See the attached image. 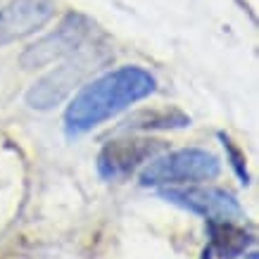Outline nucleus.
<instances>
[{
	"label": "nucleus",
	"mask_w": 259,
	"mask_h": 259,
	"mask_svg": "<svg viewBox=\"0 0 259 259\" xmlns=\"http://www.w3.org/2000/svg\"><path fill=\"white\" fill-rule=\"evenodd\" d=\"M157 81L143 67H119L81 88L64 112V128L69 136L86 134L98 124L107 121L134 102L155 93Z\"/></svg>",
	"instance_id": "f257e3e1"
},
{
	"label": "nucleus",
	"mask_w": 259,
	"mask_h": 259,
	"mask_svg": "<svg viewBox=\"0 0 259 259\" xmlns=\"http://www.w3.org/2000/svg\"><path fill=\"white\" fill-rule=\"evenodd\" d=\"M221 162L217 155L200 148L176 150L152 159L141 171V186H186L217 179Z\"/></svg>",
	"instance_id": "f03ea898"
},
{
	"label": "nucleus",
	"mask_w": 259,
	"mask_h": 259,
	"mask_svg": "<svg viewBox=\"0 0 259 259\" xmlns=\"http://www.w3.org/2000/svg\"><path fill=\"white\" fill-rule=\"evenodd\" d=\"M102 62H105V57L100 55L98 48L81 46L79 50L71 53V57L67 62L60 64L55 71L46 74L43 79H38L29 88V93H26L29 107H33V110H50V107L60 105Z\"/></svg>",
	"instance_id": "7ed1b4c3"
},
{
	"label": "nucleus",
	"mask_w": 259,
	"mask_h": 259,
	"mask_svg": "<svg viewBox=\"0 0 259 259\" xmlns=\"http://www.w3.org/2000/svg\"><path fill=\"white\" fill-rule=\"evenodd\" d=\"M88 33H91V22L83 15H67L62 22L57 24V29L43 36L40 40L31 43L19 57L24 69H40L48 67L64 55H71L74 50H79L86 43Z\"/></svg>",
	"instance_id": "20e7f679"
},
{
	"label": "nucleus",
	"mask_w": 259,
	"mask_h": 259,
	"mask_svg": "<svg viewBox=\"0 0 259 259\" xmlns=\"http://www.w3.org/2000/svg\"><path fill=\"white\" fill-rule=\"evenodd\" d=\"M162 197L207 221H236L243 217L236 195L221 188H169L162 190Z\"/></svg>",
	"instance_id": "39448f33"
},
{
	"label": "nucleus",
	"mask_w": 259,
	"mask_h": 259,
	"mask_svg": "<svg viewBox=\"0 0 259 259\" xmlns=\"http://www.w3.org/2000/svg\"><path fill=\"white\" fill-rule=\"evenodd\" d=\"M164 148L162 141H148V138H124L112 141L100 150L98 155V174L102 179L114 181L124 179L134 171L141 162H148Z\"/></svg>",
	"instance_id": "423d86ee"
},
{
	"label": "nucleus",
	"mask_w": 259,
	"mask_h": 259,
	"mask_svg": "<svg viewBox=\"0 0 259 259\" xmlns=\"http://www.w3.org/2000/svg\"><path fill=\"white\" fill-rule=\"evenodd\" d=\"M55 15L53 0H12L0 10V43L24 38L43 29Z\"/></svg>",
	"instance_id": "0eeeda50"
},
{
	"label": "nucleus",
	"mask_w": 259,
	"mask_h": 259,
	"mask_svg": "<svg viewBox=\"0 0 259 259\" xmlns=\"http://www.w3.org/2000/svg\"><path fill=\"white\" fill-rule=\"evenodd\" d=\"M207 231H209V238H212L209 250L217 252L221 259L240 257L254 243V238L245 228L236 226L233 221H207Z\"/></svg>",
	"instance_id": "6e6552de"
},
{
	"label": "nucleus",
	"mask_w": 259,
	"mask_h": 259,
	"mask_svg": "<svg viewBox=\"0 0 259 259\" xmlns=\"http://www.w3.org/2000/svg\"><path fill=\"white\" fill-rule=\"evenodd\" d=\"M188 124H190V117L183 114L181 110H143L126 119L124 128L152 131V128H183Z\"/></svg>",
	"instance_id": "1a4fd4ad"
},
{
	"label": "nucleus",
	"mask_w": 259,
	"mask_h": 259,
	"mask_svg": "<svg viewBox=\"0 0 259 259\" xmlns=\"http://www.w3.org/2000/svg\"><path fill=\"white\" fill-rule=\"evenodd\" d=\"M219 138H221V143H224V148H226V155H228V159H231V166L236 169V174L240 176V181L247 186V183H250V176H247V169H245V157L240 155V150L233 148V143H231V138H228L226 134H221Z\"/></svg>",
	"instance_id": "9d476101"
},
{
	"label": "nucleus",
	"mask_w": 259,
	"mask_h": 259,
	"mask_svg": "<svg viewBox=\"0 0 259 259\" xmlns=\"http://www.w3.org/2000/svg\"><path fill=\"white\" fill-rule=\"evenodd\" d=\"M202 259H212V250H209V247L202 252Z\"/></svg>",
	"instance_id": "9b49d317"
},
{
	"label": "nucleus",
	"mask_w": 259,
	"mask_h": 259,
	"mask_svg": "<svg viewBox=\"0 0 259 259\" xmlns=\"http://www.w3.org/2000/svg\"><path fill=\"white\" fill-rule=\"evenodd\" d=\"M243 259H257V254H254V252H250V254H247V257H243Z\"/></svg>",
	"instance_id": "f8f14e48"
}]
</instances>
